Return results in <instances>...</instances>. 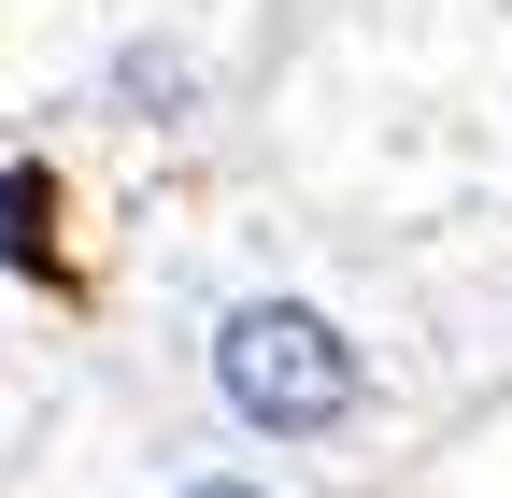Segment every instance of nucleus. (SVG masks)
Masks as SVG:
<instances>
[{"mask_svg": "<svg viewBox=\"0 0 512 498\" xmlns=\"http://www.w3.org/2000/svg\"><path fill=\"white\" fill-rule=\"evenodd\" d=\"M200 370H214V413L242 427V442H342V427L370 413V356H356V328L328 314V299H299V285H242V299H214Z\"/></svg>", "mask_w": 512, "mask_h": 498, "instance_id": "nucleus-1", "label": "nucleus"}, {"mask_svg": "<svg viewBox=\"0 0 512 498\" xmlns=\"http://www.w3.org/2000/svg\"><path fill=\"white\" fill-rule=\"evenodd\" d=\"M171 498H285V484H256V470H171Z\"/></svg>", "mask_w": 512, "mask_h": 498, "instance_id": "nucleus-2", "label": "nucleus"}]
</instances>
